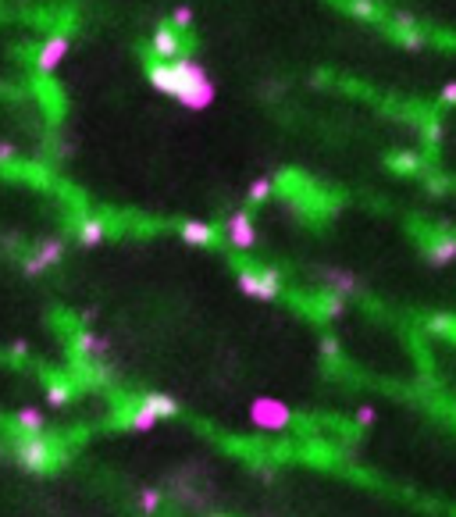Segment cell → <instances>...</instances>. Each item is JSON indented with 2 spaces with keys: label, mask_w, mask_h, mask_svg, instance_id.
Instances as JSON below:
<instances>
[{
  "label": "cell",
  "mask_w": 456,
  "mask_h": 517,
  "mask_svg": "<svg viewBox=\"0 0 456 517\" xmlns=\"http://www.w3.org/2000/svg\"><path fill=\"white\" fill-rule=\"evenodd\" d=\"M246 418H250V425L257 432H271V435L289 432L293 421H296L293 407L285 404V399H278V396H253L250 407H246Z\"/></svg>",
  "instance_id": "obj_1"
},
{
  "label": "cell",
  "mask_w": 456,
  "mask_h": 517,
  "mask_svg": "<svg viewBox=\"0 0 456 517\" xmlns=\"http://www.w3.org/2000/svg\"><path fill=\"white\" fill-rule=\"evenodd\" d=\"M15 461L25 468V471H36V475H43V471H50L61 456H57V446L50 442V439H43V435H22V442H18V449H15Z\"/></svg>",
  "instance_id": "obj_2"
},
{
  "label": "cell",
  "mask_w": 456,
  "mask_h": 517,
  "mask_svg": "<svg viewBox=\"0 0 456 517\" xmlns=\"http://www.w3.org/2000/svg\"><path fill=\"white\" fill-rule=\"evenodd\" d=\"M239 293L243 297H250V300H274L278 297V289H281V278H278V271H239Z\"/></svg>",
  "instance_id": "obj_3"
},
{
  "label": "cell",
  "mask_w": 456,
  "mask_h": 517,
  "mask_svg": "<svg viewBox=\"0 0 456 517\" xmlns=\"http://www.w3.org/2000/svg\"><path fill=\"white\" fill-rule=\"evenodd\" d=\"M61 257H65V239H61V236H46V239H39V243L32 247V254L22 261V271H25V275H39V271L53 268V264H61Z\"/></svg>",
  "instance_id": "obj_4"
},
{
  "label": "cell",
  "mask_w": 456,
  "mask_h": 517,
  "mask_svg": "<svg viewBox=\"0 0 456 517\" xmlns=\"http://www.w3.org/2000/svg\"><path fill=\"white\" fill-rule=\"evenodd\" d=\"M72 54V39L65 36V32H50L43 43H39V50H36V68L46 75V72H53V68H61V61Z\"/></svg>",
  "instance_id": "obj_5"
},
{
  "label": "cell",
  "mask_w": 456,
  "mask_h": 517,
  "mask_svg": "<svg viewBox=\"0 0 456 517\" xmlns=\"http://www.w3.org/2000/svg\"><path fill=\"white\" fill-rule=\"evenodd\" d=\"M224 236L228 243H232L236 250H250L257 243V228H253V218L246 211H236V214H228L224 221Z\"/></svg>",
  "instance_id": "obj_6"
},
{
  "label": "cell",
  "mask_w": 456,
  "mask_h": 517,
  "mask_svg": "<svg viewBox=\"0 0 456 517\" xmlns=\"http://www.w3.org/2000/svg\"><path fill=\"white\" fill-rule=\"evenodd\" d=\"M321 282L328 293H338V297H357L360 293V278L346 268H321Z\"/></svg>",
  "instance_id": "obj_7"
},
{
  "label": "cell",
  "mask_w": 456,
  "mask_h": 517,
  "mask_svg": "<svg viewBox=\"0 0 456 517\" xmlns=\"http://www.w3.org/2000/svg\"><path fill=\"white\" fill-rule=\"evenodd\" d=\"M107 350H110V339H107V335L89 332V328L75 332V354H79V357H86V361H100V357H107Z\"/></svg>",
  "instance_id": "obj_8"
},
{
  "label": "cell",
  "mask_w": 456,
  "mask_h": 517,
  "mask_svg": "<svg viewBox=\"0 0 456 517\" xmlns=\"http://www.w3.org/2000/svg\"><path fill=\"white\" fill-rule=\"evenodd\" d=\"M153 54L160 57V61H175V57H182V36H179V29H171V25L153 29Z\"/></svg>",
  "instance_id": "obj_9"
},
{
  "label": "cell",
  "mask_w": 456,
  "mask_h": 517,
  "mask_svg": "<svg viewBox=\"0 0 456 517\" xmlns=\"http://www.w3.org/2000/svg\"><path fill=\"white\" fill-rule=\"evenodd\" d=\"M157 421H160V418H157V414L143 404V399H136V404L125 411V418H122V428H129V432H139V435H143V432H153V428H157Z\"/></svg>",
  "instance_id": "obj_10"
},
{
  "label": "cell",
  "mask_w": 456,
  "mask_h": 517,
  "mask_svg": "<svg viewBox=\"0 0 456 517\" xmlns=\"http://www.w3.org/2000/svg\"><path fill=\"white\" fill-rule=\"evenodd\" d=\"M11 425H15V432H22V435H43L46 418H43V411H39V407L25 404V407H18V411H15Z\"/></svg>",
  "instance_id": "obj_11"
},
{
  "label": "cell",
  "mask_w": 456,
  "mask_h": 517,
  "mask_svg": "<svg viewBox=\"0 0 456 517\" xmlns=\"http://www.w3.org/2000/svg\"><path fill=\"white\" fill-rule=\"evenodd\" d=\"M179 239L186 247H210L214 243V225H207V221H182Z\"/></svg>",
  "instance_id": "obj_12"
},
{
  "label": "cell",
  "mask_w": 456,
  "mask_h": 517,
  "mask_svg": "<svg viewBox=\"0 0 456 517\" xmlns=\"http://www.w3.org/2000/svg\"><path fill=\"white\" fill-rule=\"evenodd\" d=\"M456 261V236H435L428 243V264L431 268H445Z\"/></svg>",
  "instance_id": "obj_13"
},
{
  "label": "cell",
  "mask_w": 456,
  "mask_h": 517,
  "mask_svg": "<svg viewBox=\"0 0 456 517\" xmlns=\"http://www.w3.org/2000/svg\"><path fill=\"white\" fill-rule=\"evenodd\" d=\"M143 404L164 421V418H175L179 414V399L175 396H167V392H146V396H139Z\"/></svg>",
  "instance_id": "obj_14"
},
{
  "label": "cell",
  "mask_w": 456,
  "mask_h": 517,
  "mask_svg": "<svg viewBox=\"0 0 456 517\" xmlns=\"http://www.w3.org/2000/svg\"><path fill=\"white\" fill-rule=\"evenodd\" d=\"M75 236H79V243H82V247H100V243H103V236H107V225H103L100 218H86V221H79Z\"/></svg>",
  "instance_id": "obj_15"
},
{
  "label": "cell",
  "mask_w": 456,
  "mask_h": 517,
  "mask_svg": "<svg viewBox=\"0 0 456 517\" xmlns=\"http://www.w3.org/2000/svg\"><path fill=\"white\" fill-rule=\"evenodd\" d=\"M160 499H164V496H160L157 485H143V489H139V513H143V517H153L157 506H160Z\"/></svg>",
  "instance_id": "obj_16"
},
{
  "label": "cell",
  "mask_w": 456,
  "mask_h": 517,
  "mask_svg": "<svg viewBox=\"0 0 456 517\" xmlns=\"http://www.w3.org/2000/svg\"><path fill=\"white\" fill-rule=\"evenodd\" d=\"M271 189H274V182H271L267 175H260V179H253V182H250L246 200H250V204H267V200H271Z\"/></svg>",
  "instance_id": "obj_17"
},
{
  "label": "cell",
  "mask_w": 456,
  "mask_h": 517,
  "mask_svg": "<svg viewBox=\"0 0 456 517\" xmlns=\"http://www.w3.org/2000/svg\"><path fill=\"white\" fill-rule=\"evenodd\" d=\"M68 399H72V385L68 382H50L46 385V404L50 407H65Z\"/></svg>",
  "instance_id": "obj_18"
},
{
  "label": "cell",
  "mask_w": 456,
  "mask_h": 517,
  "mask_svg": "<svg viewBox=\"0 0 456 517\" xmlns=\"http://www.w3.org/2000/svg\"><path fill=\"white\" fill-rule=\"evenodd\" d=\"M342 311H346V297L328 293V297L321 300V314H324V318H342Z\"/></svg>",
  "instance_id": "obj_19"
},
{
  "label": "cell",
  "mask_w": 456,
  "mask_h": 517,
  "mask_svg": "<svg viewBox=\"0 0 456 517\" xmlns=\"http://www.w3.org/2000/svg\"><path fill=\"white\" fill-rule=\"evenodd\" d=\"M374 421H378V411H374L371 404H360V407H357V425H360V428H374Z\"/></svg>",
  "instance_id": "obj_20"
},
{
  "label": "cell",
  "mask_w": 456,
  "mask_h": 517,
  "mask_svg": "<svg viewBox=\"0 0 456 517\" xmlns=\"http://www.w3.org/2000/svg\"><path fill=\"white\" fill-rule=\"evenodd\" d=\"M171 18H175V29H182V25H189V22H193V8H189V4H179Z\"/></svg>",
  "instance_id": "obj_21"
},
{
  "label": "cell",
  "mask_w": 456,
  "mask_h": 517,
  "mask_svg": "<svg viewBox=\"0 0 456 517\" xmlns=\"http://www.w3.org/2000/svg\"><path fill=\"white\" fill-rule=\"evenodd\" d=\"M350 11H353V15H360V18H371V15H374V4H371V0H353Z\"/></svg>",
  "instance_id": "obj_22"
},
{
  "label": "cell",
  "mask_w": 456,
  "mask_h": 517,
  "mask_svg": "<svg viewBox=\"0 0 456 517\" xmlns=\"http://www.w3.org/2000/svg\"><path fill=\"white\" fill-rule=\"evenodd\" d=\"M321 354H324L328 361H335V357H338V339H324V342H321Z\"/></svg>",
  "instance_id": "obj_23"
},
{
  "label": "cell",
  "mask_w": 456,
  "mask_h": 517,
  "mask_svg": "<svg viewBox=\"0 0 456 517\" xmlns=\"http://www.w3.org/2000/svg\"><path fill=\"white\" fill-rule=\"evenodd\" d=\"M442 104H456V82H445L442 86Z\"/></svg>",
  "instance_id": "obj_24"
},
{
  "label": "cell",
  "mask_w": 456,
  "mask_h": 517,
  "mask_svg": "<svg viewBox=\"0 0 456 517\" xmlns=\"http://www.w3.org/2000/svg\"><path fill=\"white\" fill-rule=\"evenodd\" d=\"M11 157H15V147L8 139H0V161H11Z\"/></svg>",
  "instance_id": "obj_25"
},
{
  "label": "cell",
  "mask_w": 456,
  "mask_h": 517,
  "mask_svg": "<svg viewBox=\"0 0 456 517\" xmlns=\"http://www.w3.org/2000/svg\"><path fill=\"white\" fill-rule=\"evenodd\" d=\"M11 354H15V357H25V354H29V342H25V339H18L15 347H11Z\"/></svg>",
  "instance_id": "obj_26"
},
{
  "label": "cell",
  "mask_w": 456,
  "mask_h": 517,
  "mask_svg": "<svg viewBox=\"0 0 456 517\" xmlns=\"http://www.w3.org/2000/svg\"><path fill=\"white\" fill-rule=\"evenodd\" d=\"M452 335H456V321H452Z\"/></svg>",
  "instance_id": "obj_27"
},
{
  "label": "cell",
  "mask_w": 456,
  "mask_h": 517,
  "mask_svg": "<svg viewBox=\"0 0 456 517\" xmlns=\"http://www.w3.org/2000/svg\"><path fill=\"white\" fill-rule=\"evenodd\" d=\"M0 453H4V446H0Z\"/></svg>",
  "instance_id": "obj_28"
}]
</instances>
